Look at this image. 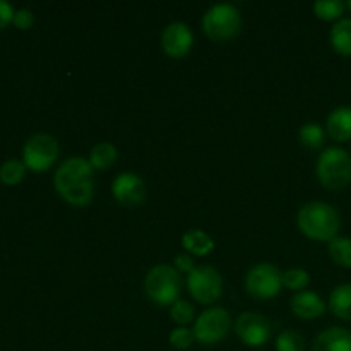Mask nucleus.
I'll return each instance as SVG.
<instances>
[{"mask_svg": "<svg viewBox=\"0 0 351 351\" xmlns=\"http://www.w3.org/2000/svg\"><path fill=\"white\" fill-rule=\"evenodd\" d=\"M53 185L64 201L75 208H84L95 195L91 163L81 156L69 158L55 171Z\"/></svg>", "mask_w": 351, "mask_h": 351, "instance_id": "nucleus-1", "label": "nucleus"}, {"mask_svg": "<svg viewBox=\"0 0 351 351\" xmlns=\"http://www.w3.org/2000/svg\"><path fill=\"white\" fill-rule=\"evenodd\" d=\"M297 225L305 237L317 242H331L341 228L339 213L322 201L307 202L297 215Z\"/></svg>", "mask_w": 351, "mask_h": 351, "instance_id": "nucleus-2", "label": "nucleus"}, {"mask_svg": "<svg viewBox=\"0 0 351 351\" xmlns=\"http://www.w3.org/2000/svg\"><path fill=\"white\" fill-rule=\"evenodd\" d=\"M317 178L329 191H341L351 184V154L341 147H328L317 160Z\"/></svg>", "mask_w": 351, "mask_h": 351, "instance_id": "nucleus-3", "label": "nucleus"}, {"mask_svg": "<svg viewBox=\"0 0 351 351\" xmlns=\"http://www.w3.org/2000/svg\"><path fill=\"white\" fill-rule=\"evenodd\" d=\"M144 291L156 305H173L182 291L180 273L173 266L160 264L147 271L144 278Z\"/></svg>", "mask_w": 351, "mask_h": 351, "instance_id": "nucleus-4", "label": "nucleus"}, {"mask_svg": "<svg viewBox=\"0 0 351 351\" xmlns=\"http://www.w3.org/2000/svg\"><path fill=\"white\" fill-rule=\"evenodd\" d=\"M242 26L240 10L232 3H216L202 16V29L211 40L228 41L239 34Z\"/></svg>", "mask_w": 351, "mask_h": 351, "instance_id": "nucleus-5", "label": "nucleus"}, {"mask_svg": "<svg viewBox=\"0 0 351 351\" xmlns=\"http://www.w3.org/2000/svg\"><path fill=\"white\" fill-rule=\"evenodd\" d=\"M283 288V273L269 263L256 264L245 276V290L257 300L276 297Z\"/></svg>", "mask_w": 351, "mask_h": 351, "instance_id": "nucleus-6", "label": "nucleus"}, {"mask_svg": "<svg viewBox=\"0 0 351 351\" xmlns=\"http://www.w3.org/2000/svg\"><path fill=\"white\" fill-rule=\"evenodd\" d=\"M58 158V143L50 134H34L23 149V163L31 171H47Z\"/></svg>", "mask_w": 351, "mask_h": 351, "instance_id": "nucleus-7", "label": "nucleus"}, {"mask_svg": "<svg viewBox=\"0 0 351 351\" xmlns=\"http://www.w3.org/2000/svg\"><path fill=\"white\" fill-rule=\"evenodd\" d=\"M187 288L195 302L211 305L221 297L223 278L219 271L213 266H197L189 274Z\"/></svg>", "mask_w": 351, "mask_h": 351, "instance_id": "nucleus-8", "label": "nucleus"}, {"mask_svg": "<svg viewBox=\"0 0 351 351\" xmlns=\"http://www.w3.org/2000/svg\"><path fill=\"white\" fill-rule=\"evenodd\" d=\"M232 328V317L223 307H211L202 312L194 326L195 341L202 345H216L223 341Z\"/></svg>", "mask_w": 351, "mask_h": 351, "instance_id": "nucleus-9", "label": "nucleus"}, {"mask_svg": "<svg viewBox=\"0 0 351 351\" xmlns=\"http://www.w3.org/2000/svg\"><path fill=\"white\" fill-rule=\"evenodd\" d=\"M271 324L257 312H242L235 321V332L240 341L250 348L264 346L271 338Z\"/></svg>", "mask_w": 351, "mask_h": 351, "instance_id": "nucleus-10", "label": "nucleus"}, {"mask_svg": "<svg viewBox=\"0 0 351 351\" xmlns=\"http://www.w3.org/2000/svg\"><path fill=\"white\" fill-rule=\"evenodd\" d=\"M113 197L117 202L125 208H137L146 199V184L139 175L132 173V171H123L115 177L112 184Z\"/></svg>", "mask_w": 351, "mask_h": 351, "instance_id": "nucleus-11", "label": "nucleus"}, {"mask_svg": "<svg viewBox=\"0 0 351 351\" xmlns=\"http://www.w3.org/2000/svg\"><path fill=\"white\" fill-rule=\"evenodd\" d=\"M194 45V34L185 23H170L161 33V47L171 58H184Z\"/></svg>", "mask_w": 351, "mask_h": 351, "instance_id": "nucleus-12", "label": "nucleus"}, {"mask_svg": "<svg viewBox=\"0 0 351 351\" xmlns=\"http://www.w3.org/2000/svg\"><path fill=\"white\" fill-rule=\"evenodd\" d=\"M291 312L300 319H317L326 312V302L314 291H300L290 302Z\"/></svg>", "mask_w": 351, "mask_h": 351, "instance_id": "nucleus-13", "label": "nucleus"}, {"mask_svg": "<svg viewBox=\"0 0 351 351\" xmlns=\"http://www.w3.org/2000/svg\"><path fill=\"white\" fill-rule=\"evenodd\" d=\"M312 351H351V331L345 328H329L315 338Z\"/></svg>", "mask_w": 351, "mask_h": 351, "instance_id": "nucleus-14", "label": "nucleus"}, {"mask_svg": "<svg viewBox=\"0 0 351 351\" xmlns=\"http://www.w3.org/2000/svg\"><path fill=\"white\" fill-rule=\"evenodd\" d=\"M328 134L338 143L351 141V106H338L329 113Z\"/></svg>", "mask_w": 351, "mask_h": 351, "instance_id": "nucleus-15", "label": "nucleus"}, {"mask_svg": "<svg viewBox=\"0 0 351 351\" xmlns=\"http://www.w3.org/2000/svg\"><path fill=\"white\" fill-rule=\"evenodd\" d=\"M182 245L192 256L204 257L215 250V240L208 233L202 232V230L192 228L184 233V237H182Z\"/></svg>", "mask_w": 351, "mask_h": 351, "instance_id": "nucleus-16", "label": "nucleus"}, {"mask_svg": "<svg viewBox=\"0 0 351 351\" xmlns=\"http://www.w3.org/2000/svg\"><path fill=\"white\" fill-rule=\"evenodd\" d=\"M329 308L336 317L351 321V283L336 287L329 297Z\"/></svg>", "mask_w": 351, "mask_h": 351, "instance_id": "nucleus-17", "label": "nucleus"}, {"mask_svg": "<svg viewBox=\"0 0 351 351\" xmlns=\"http://www.w3.org/2000/svg\"><path fill=\"white\" fill-rule=\"evenodd\" d=\"M331 45L343 57H351V19L341 17L331 27Z\"/></svg>", "mask_w": 351, "mask_h": 351, "instance_id": "nucleus-18", "label": "nucleus"}, {"mask_svg": "<svg viewBox=\"0 0 351 351\" xmlns=\"http://www.w3.org/2000/svg\"><path fill=\"white\" fill-rule=\"evenodd\" d=\"M119 158V151L112 143H99L89 151L88 161L91 163L93 170H108L113 167Z\"/></svg>", "mask_w": 351, "mask_h": 351, "instance_id": "nucleus-19", "label": "nucleus"}, {"mask_svg": "<svg viewBox=\"0 0 351 351\" xmlns=\"http://www.w3.org/2000/svg\"><path fill=\"white\" fill-rule=\"evenodd\" d=\"M328 250L332 263L341 267H351V239L348 237H336L329 242Z\"/></svg>", "mask_w": 351, "mask_h": 351, "instance_id": "nucleus-20", "label": "nucleus"}, {"mask_svg": "<svg viewBox=\"0 0 351 351\" xmlns=\"http://www.w3.org/2000/svg\"><path fill=\"white\" fill-rule=\"evenodd\" d=\"M298 139L308 149H319V147H322L326 139L324 129L321 125H317V123L307 122L298 130Z\"/></svg>", "mask_w": 351, "mask_h": 351, "instance_id": "nucleus-21", "label": "nucleus"}, {"mask_svg": "<svg viewBox=\"0 0 351 351\" xmlns=\"http://www.w3.org/2000/svg\"><path fill=\"white\" fill-rule=\"evenodd\" d=\"M345 3L341 0H319L314 3V12L322 21L339 19L345 12Z\"/></svg>", "mask_w": 351, "mask_h": 351, "instance_id": "nucleus-22", "label": "nucleus"}, {"mask_svg": "<svg viewBox=\"0 0 351 351\" xmlns=\"http://www.w3.org/2000/svg\"><path fill=\"white\" fill-rule=\"evenodd\" d=\"M24 171H26V167H24L23 161L19 160H9L0 167V182L5 185H17L19 182H23Z\"/></svg>", "mask_w": 351, "mask_h": 351, "instance_id": "nucleus-23", "label": "nucleus"}, {"mask_svg": "<svg viewBox=\"0 0 351 351\" xmlns=\"http://www.w3.org/2000/svg\"><path fill=\"white\" fill-rule=\"evenodd\" d=\"M308 283H311V274L302 267H291L287 273H283V287H287L288 290L300 293V291H305Z\"/></svg>", "mask_w": 351, "mask_h": 351, "instance_id": "nucleus-24", "label": "nucleus"}, {"mask_svg": "<svg viewBox=\"0 0 351 351\" xmlns=\"http://www.w3.org/2000/svg\"><path fill=\"white\" fill-rule=\"evenodd\" d=\"M305 350V341L297 331H287L281 332L276 338V351H304Z\"/></svg>", "mask_w": 351, "mask_h": 351, "instance_id": "nucleus-25", "label": "nucleus"}, {"mask_svg": "<svg viewBox=\"0 0 351 351\" xmlns=\"http://www.w3.org/2000/svg\"><path fill=\"white\" fill-rule=\"evenodd\" d=\"M195 336L194 331H191L189 328H177L170 332V345L177 350H187L194 345Z\"/></svg>", "mask_w": 351, "mask_h": 351, "instance_id": "nucleus-26", "label": "nucleus"}, {"mask_svg": "<svg viewBox=\"0 0 351 351\" xmlns=\"http://www.w3.org/2000/svg\"><path fill=\"white\" fill-rule=\"evenodd\" d=\"M171 319H173L177 324H189V322L194 319V307H192L189 302L185 300H177L173 305H171V311H170Z\"/></svg>", "mask_w": 351, "mask_h": 351, "instance_id": "nucleus-27", "label": "nucleus"}, {"mask_svg": "<svg viewBox=\"0 0 351 351\" xmlns=\"http://www.w3.org/2000/svg\"><path fill=\"white\" fill-rule=\"evenodd\" d=\"M14 26L19 27V29H29L34 23V16L29 9H19L16 10L12 19Z\"/></svg>", "mask_w": 351, "mask_h": 351, "instance_id": "nucleus-28", "label": "nucleus"}, {"mask_svg": "<svg viewBox=\"0 0 351 351\" xmlns=\"http://www.w3.org/2000/svg\"><path fill=\"white\" fill-rule=\"evenodd\" d=\"M173 267L178 273H189L191 274L194 271V261L189 254H178L173 259Z\"/></svg>", "mask_w": 351, "mask_h": 351, "instance_id": "nucleus-29", "label": "nucleus"}, {"mask_svg": "<svg viewBox=\"0 0 351 351\" xmlns=\"http://www.w3.org/2000/svg\"><path fill=\"white\" fill-rule=\"evenodd\" d=\"M14 14H16L14 7L10 5L9 2H5V0H0V31H2L7 24L12 23Z\"/></svg>", "mask_w": 351, "mask_h": 351, "instance_id": "nucleus-30", "label": "nucleus"}, {"mask_svg": "<svg viewBox=\"0 0 351 351\" xmlns=\"http://www.w3.org/2000/svg\"><path fill=\"white\" fill-rule=\"evenodd\" d=\"M348 9L351 10V0H350V2H348Z\"/></svg>", "mask_w": 351, "mask_h": 351, "instance_id": "nucleus-31", "label": "nucleus"}]
</instances>
